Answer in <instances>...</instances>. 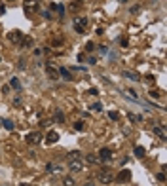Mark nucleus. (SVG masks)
Wrapping results in <instances>:
<instances>
[{
  "mask_svg": "<svg viewBox=\"0 0 167 186\" xmlns=\"http://www.w3.org/2000/svg\"><path fill=\"white\" fill-rule=\"evenodd\" d=\"M68 167H70V171H72V173H80V171H84V161H82V158H80V159L68 161Z\"/></svg>",
  "mask_w": 167,
  "mask_h": 186,
  "instance_id": "f257e3e1",
  "label": "nucleus"
},
{
  "mask_svg": "<svg viewBox=\"0 0 167 186\" xmlns=\"http://www.w3.org/2000/svg\"><path fill=\"white\" fill-rule=\"evenodd\" d=\"M99 180H101L103 184H110V182L114 180V175L110 173V169H103V171L99 173Z\"/></svg>",
  "mask_w": 167,
  "mask_h": 186,
  "instance_id": "f03ea898",
  "label": "nucleus"
},
{
  "mask_svg": "<svg viewBox=\"0 0 167 186\" xmlns=\"http://www.w3.org/2000/svg\"><path fill=\"white\" fill-rule=\"evenodd\" d=\"M27 143H29V144H38V143H42V135H40L38 131L29 133V135H27Z\"/></svg>",
  "mask_w": 167,
  "mask_h": 186,
  "instance_id": "7ed1b4c3",
  "label": "nucleus"
},
{
  "mask_svg": "<svg viewBox=\"0 0 167 186\" xmlns=\"http://www.w3.org/2000/svg\"><path fill=\"white\" fill-rule=\"evenodd\" d=\"M23 36H25V34H23L21 31H15V32H10V40L13 42V44H21V40H23Z\"/></svg>",
  "mask_w": 167,
  "mask_h": 186,
  "instance_id": "20e7f679",
  "label": "nucleus"
},
{
  "mask_svg": "<svg viewBox=\"0 0 167 186\" xmlns=\"http://www.w3.org/2000/svg\"><path fill=\"white\" fill-rule=\"evenodd\" d=\"M152 131H154V135H158V137L161 139V141H163V139H167L165 129H163V124H161V125H154V127H152Z\"/></svg>",
  "mask_w": 167,
  "mask_h": 186,
  "instance_id": "39448f33",
  "label": "nucleus"
},
{
  "mask_svg": "<svg viewBox=\"0 0 167 186\" xmlns=\"http://www.w3.org/2000/svg\"><path fill=\"white\" fill-rule=\"evenodd\" d=\"M46 141H47V144H55V143L59 141L57 131H50V133H47V137H46Z\"/></svg>",
  "mask_w": 167,
  "mask_h": 186,
  "instance_id": "423d86ee",
  "label": "nucleus"
},
{
  "mask_svg": "<svg viewBox=\"0 0 167 186\" xmlns=\"http://www.w3.org/2000/svg\"><path fill=\"white\" fill-rule=\"evenodd\" d=\"M46 72L50 76V80H59V71H55L53 66H46Z\"/></svg>",
  "mask_w": 167,
  "mask_h": 186,
  "instance_id": "0eeeda50",
  "label": "nucleus"
},
{
  "mask_svg": "<svg viewBox=\"0 0 167 186\" xmlns=\"http://www.w3.org/2000/svg\"><path fill=\"white\" fill-rule=\"evenodd\" d=\"M31 46H32V38H31V36H23V40H21V44H19V48L27 50V48H31Z\"/></svg>",
  "mask_w": 167,
  "mask_h": 186,
  "instance_id": "6e6552de",
  "label": "nucleus"
},
{
  "mask_svg": "<svg viewBox=\"0 0 167 186\" xmlns=\"http://www.w3.org/2000/svg\"><path fill=\"white\" fill-rule=\"evenodd\" d=\"M59 76H61L63 80H66V82H70V80H74V78H72V74H70V72L66 71V68H65V66H63V68H59Z\"/></svg>",
  "mask_w": 167,
  "mask_h": 186,
  "instance_id": "1a4fd4ad",
  "label": "nucleus"
},
{
  "mask_svg": "<svg viewBox=\"0 0 167 186\" xmlns=\"http://www.w3.org/2000/svg\"><path fill=\"white\" fill-rule=\"evenodd\" d=\"M38 6V0H25V12L27 15L31 13V8H36Z\"/></svg>",
  "mask_w": 167,
  "mask_h": 186,
  "instance_id": "9d476101",
  "label": "nucleus"
},
{
  "mask_svg": "<svg viewBox=\"0 0 167 186\" xmlns=\"http://www.w3.org/2000/svg\"><path fill=\"white\" fill-rule=\"evenodd\" d=\"M110 158H112V150L110 148H103L99 152V159H110Z\"/></svg>",
  "mask_w": 167,
  "mask_h": 186,
  "instance_id": "9b49d317",
  "label": "nucleus"
},
{
  "mask_svg": "<svg viewBox=\"0 0 167 186\" xmlns=\"http://www.w3.org/2000/svg\"><path fill=\"white\" fill-rule=\"evenodd\" d=\"M124 76L129 78V80H133V82H140V76L135 74V72H131V71H124Z\"/></svg>",
  "mask_w": 167,
  "mask_h": 186,
  "instance_id": "f8f14e48",
  "label": "nucleus"
},
{
  "mask_svg": "<svg viewBox=\"0 0 167 186\" xmlns=\"http://www.w3.org/2000/svg\"><path fill=\"white\" fill-rule=\"evenodd\" d=\"M80 158H82V152H80V150L68 152V156H66V159H68V161H72V159H80Z\"/></svg>",
  "mask_w": 167,
  "mask_h": 186,
  "instance_id": "ddd939ff",
  "label": "nucleus"
},
{
  "mask_svg": "<svg viewBox=\"0 0 167 186\" xmlns=\"http://www.w3.org/2000/svg\"><path fill=\"white\" fill-rule=\"evenodd\" d=\"M133 154H135L137 158H145V148H142V146H135V148H133Z\"/></svg>",
  "mask_w": 167,
  "mask_h": 186,
  "instance_id": "4468645a",
  "label": "nucleus"
},
{
  "mask_svg": "<svg viewBox=\"0 0 167 186\" xmlns=\"http://www.w3.org/2000/svg\"><path fill=\"white\" fill-rule=\"evenodd\" d=\"M127 118H129V122H131V124H139V122L142 120L140 116H137V114H133V112H131V114H127Z\"/></svg>",
  "mask_w": 167,
  "mask_h": 186,
  "instance_id": "2eb2a0df",
  "label": "nucleus"
},
{
  "mask_svg": "<svg viewBox=\"0 0 167 186\" xmlns=\"http://www.w3.org/2000/svg\"><path fill=\"white\" fill-rule=\"evenodd\" d=\"M63 186H76V182H74L72 177H65L63 179Z\"/></svg>",
  "mask_w": 167,
  "mask_h": 186,
  "instance_id": "dca6fc26",
  "label": "nucleus"
},
{
  "mask_svg": "<svg viewBox=\"0 0 167 186\" xmlns=\"http://www.w3.org/2000/svg\"><path fill=\"white\" fill-rule=\"evenodd\" d=\"M46 171H47V173H59V167L53 165V164H47V165H46Z\"/></svg>",
  "mask_w": 167,
  "mask_h": 186,
  "instance_id": "f3484780",
  "label": "nucleus"
},
{
  "mask_svg": "<svg viewBox=\"0 0 167 186\" xmlns=\"http://www.w3.org/2000/svg\"><path fill=\"white\" fill-rule=\"evenodd\" d=\"M10 87H15V89H21V82H19L17 78H12V82H10Z\"/></svg>",
  "mask_w": 167,
  "mask_h": 186,
  "instance_id": "a211bd4d",
  "label": "nucleus"
},
{
  "mask_svg": "<svg viewBox=\"0 0 167 186\" xmlns=\"http://www.w3.org/2000/svg\"><path fill=\"white\" fill-rule=\"evenodd\" d=\"M55 122H59V124L65 122V114H63V112H59V110L55 112Z\"/></svg>",
  "mask_w": 167,
  "mask_h": 186,
  "instance_id": "6ab92c4d",
  "label": "nucleus"
},
{
  "mask_svg": "<svg viewBox=\"0 0 167 186\" xmlns=\"http://www.w3.org/2000/svg\"><path fill=\"white\" fill-rule=\"evenodd\" d=\"M86 159L89 161V164H97V161H99V156H93V154H89Z\"/></svg>",
  "mask_w": 167,
  "mask_h": 186,
  "instance_id": "aec40b11",
  "label": "nucleus"
},
{
  "mask_svg": "<svg viewBox=\"0 0 167 186\" xmlns=\"http://www.w3.org/2000/svg\"><path fill=\"white\" fill-rule=\"evenodd\" d=\"M76 25H80L82 29H86L87 27V19L86 17H80V21H76Z\"/></svg>",
  "mask_w": 167,
  "mask_h": 186,
  "instance_id": "412c9836",
  "label": "nucleus"
},
{
  "mask_svg": "<svg viewBox=\"0 0 167 186\" xmlns=\"http://www.w3.org/2000/svg\"><path fill=\"white\" fill-rule=\"evenodd\" d=\"M2 124H4V127H6L8 131H12V129H13V122H12V120H4Z\"/></svg>",
  "mask_w": 167,
  "mask_h": 186,
  "instance_id": "4be33fe9",
  "label": "nucleus"
},
{
  "mask_svg": "<svg viewBox=\"0 0 167 186\" xmlns=\"http://www.w3.org/2000/svg\"><path fill=\"white\" fill-rule=\"evenodd\" d=\"M148 95H150V97H152V99H158V97H160V95H161V93H160V91H154V89H152V91H150V93H148Z\"/></svg>",
  "mask_w": 167,
  "mask_h": 186,
  "instance_id": "5701e85b",
  "label": "nucleus"
},
{
  "mask_svg": "<svg viewBox=\"0 0 167 186\" xmlns=\"http://www.w3.org/2000/svg\"><path fill=\"white\" fill-rule=\"evenodd\" d=\"M74 129H76V131H82V129H84V122H76V124H74Z\"/></svg>",
  "mask_w": 167,
  "mask_h": 186,
  "instance_id": "b1692460",
  "label": "nucleus"
},
{
  "mask_svg": "<svg viewBox=\"0 0 167 186\" xmlns=\"http://www.w3.org/2000/svg\"><path fill=\"white\" fill-rule=\"evenodd\" d=\"M129 177H131V173H129V171H124V173H122V175H120V179H122V180H124V179H125V180H127V179H129Z\"/></svg>",
  "mask_w": 167,
  "mask_h": 186,
  "instance_id": "393cba45",
  "label": "nucleus"
},
{
  "mask_svg": "<svg viewBox=\"0 0 167 186\" xmlns=\"http://www.w3.org/2000/svg\"><path fill=\"white\" fill-rule=\"evenodd\" d=\"M108 116L112 120H120V116H118V112H108Z\"/></svg>",
  "mask_w": 167,
  "mask_h": 186,
  "instance_id": "a878e982",
  "label": "nucleus"
},
{
  "mask_svg": "<svg viewBox=\"0 0 167 186\" xmlns=\"http://www.w3.org/2000/svg\"><path fill=\"white\" fill-rule=\"evenodd\" d=\"M74 31H76L78 34H84V29H82L80 25H76V23H74Z\"/></svg>",
  "mask_w": 167,
  "mask_h": 186,
  "instance_id": "bb28decb",
  "label": "nucleus"
},
{
  "mask_svg": "<svg viewBox=\"0 0 167 186\" xmlns=\"http://www.w3.org/2000/svg\"><path fill=\"white\" fill-rule=\"evenodd\" d=\"M19 68H21V71H23V68H27V61H25V59L19 61Z\"/></svg>",
  "mask_w": 167,
  "mask_h": 186,
  "instance_id": "cd10ccee",
  "label": "nucleus"
},
{
  "mask_svg": "<svg viewBox=\"0 0 167 186\" xmlns=\"http://www.w3.org/2000/svg\"><path fill=\"white\" fill-rule=\"evenodd\" d=\"M93 110H95V112H101V110H103V106H101L99 103H95V105H93Z\"/></svg>",
  "mask_w": 167,
  "mask_h": 186,
  "instance_id": "c85d7f7f",
  "label": "nucleus"
},
{
  "mask_svg": "<svg viewBox=\"0 0 167 186\" xmlns=\"http://www.w3.org/2000/svg\"><path fill=\"white\" fill-rule=\"evenodd\" d=\"M86 50H87V51H93V50H95V46H93V42H89V44L86 46Z\"/></svg>",
  "mask_w": 167,
  "mask_h": 186,
  "instance_id": "c756f323",
  "label": "nucleus"
},
{
  "mask_svg": "<svg viewBox=\"0 0 167 186\" xmlns=\"http://www.w3.org/2000/svg\"><path fill=\"white\" fill-rule=\"evenodd\" d=\"M2 93L6 95V93H10V86H2Z\"/></svg>",
  "mask_w": 167,
  "mask_h": 186,
  "instance_id": "7c9ffc66",
  "label": "nucleus"
},
{
  "mask_svg": "<svg viewBox=\"0 0 167 186\" xmlns=\"http://www.w3.org/2000/svg\"><path fill=\"white\" fill-rule=\"evenodd\" d=\"M13 105H15V106L21 105V97H15V99H13Z\"/></svg>",
  "mask_w": 167,
  "mask_h": 186,
  "instance_id": "2f4dec72",
  "label": "nucleus"
},
{
  "mask_svg": "<svg viewBox=\"0 0 167 186\" xmlns=\"http://www.w3.org/2000/svg\"><path fill=\"white\" fill-rule=\"evenodd\" d=\"M158 180H165V175L163 173H158Z\"/></svg>",
  "mask_w": 167,
  "mask_h": 186,
  "instance_id": "473e14b6",
  "label": "nucleus"
},
{
  "mask_svg": "<svg viewBox=\"0 0 167 186\" xmlns=\"http://www.w3.org/2000/svg\"><path fill=\"white\" fill-rule=\"evenodd\" d=\"M84 186H95V184H93L91 180H87V182H84Z\"/></svg>",
  "mask_w": 167,
  "mask_h": 186,
  "instance_id": "72a5a7b5",
  "label": "nucleus"
},
{
  "mask_svg": "<svg viewBox=\"0 0 167 186\" xmlns=\"http://www.w3.org/2000/svg\"><path fill=\"white\" fill-rule=\"evenodd\" d=\"M72 2H74V4H80V2H84V0H72Z\"/></svg>",
  "mask_w": 167,
  "mask_h": 186,
  "instance_id": "f704fd0d",
  "label": "nucleus"
},
{
  "mask_svg": "<svg viewBox=\"0 0 167 186\" xmlns=\"http://www.w3.org/2000/svg\"><path fill=\"white\" fill-rule=\"evenodd\" d=\"M21 186H29V184H21Z\"/></svg>",
  "mask_w": 167,
  "mask_h": 186,
  "instance_id": "c9c22d12",
  "label": "nucleus"
}]
</instances>
